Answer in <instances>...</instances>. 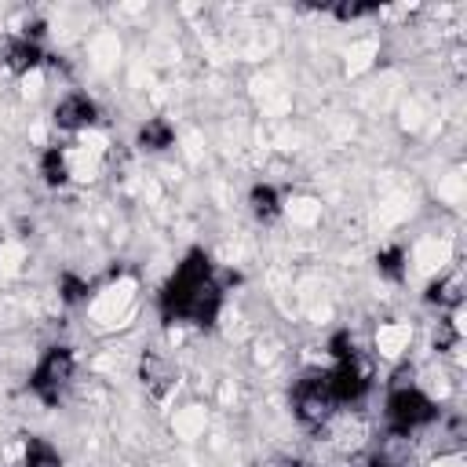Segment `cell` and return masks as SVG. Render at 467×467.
Instances as JSON below:
<instances>
[{"label":"cell","mask_w":467,"mask_h":467,"mask_svg":"<svg viewBox=\"0 0 467 467\" xmlns=\"http://www.w3.org/2000/svg\"><path fill=\"white\" fill-rule=\"evenodd\" d=\"M139 379L153 398H164L175 387V365L161 354V350H146L139 361Z\"/></svg>","instance_id":"52a82bcc"},{"label":"cell","mask_w":467,"mask_h":467,"mask_svg":"<svg viewBox=\"0 0 467 467\" xmlns=\"http://www.w3.org/2000/svg\"><path fill=\"white\" fill-rule=\"evenodd\" d=\"M223 299H226V288L219 285L212 255L204 248H190L175 266V274L157 292V310L164 325L190 321L197 328H212L219 321Z\"/></svg>","instance_id":"6da1fadb"},{"label":"cell","mask_w":467,"mask_h":467,"mask_svg":"<svg viewBox=\"0 0 467 467\" xmlns=\"http://www.w3.org/2000/svg\"><path fill=\"white\" fill-rule=\"evenodd\" d=\"M325 372H328V390H332L336 405H358L372 387V372L365 368L358 350L347 358H336L332 368H325Z\"/></svg>","instance_id":"5b68a950"},{"label":"cell","mask_w":467,"mask_h":467,"mask_svg":"<svg viewBox=\"0 0 467 467\" xmlns=\"http://www.w3.org/2000/svg\"><path fill=\"white\" fill-rule=\"evenodd\" d=\"M372 11H376V4H336V7H332V15H336L339 22L365 18V15H372Z\"/></svg>","instance_id":"2e32d148"},{"label":"cell","mask_w":467,"mask_h":467,"mask_svg":"<svg viewBox=\"0 0 467 467\" xmlns=\"http://www.w3.org/2000/svg\"><path fill=\"white\" fill-rule=\"evenodd\" d=\"M383 416H387V431H390V434L409 438V434H416V431H423V427H431V423L438 420V405H434L420 387L398 383V387H390V394H387Z\"/></svg>","instance_id":"7a4b0ae2"},{"label":"cell","mask_w":467,"mask_h":467,"mask_svg":"<svg viewBox=\"0 0 467 467\" xmlns=\"http://www.w3.org/2000/svg\"><path fill=\"white\" fill-rule=\"evenodd\" d=\"M40 179L47 186H66L69 179V161H66V150L62 146H47L40 153Z\"/></svg>","instance_id":"7c38bea8"},{"label":"cell","mask_w":467,"mask_h":467,"mask_svg":"<svg viewBox=\"0 0 467 467\" xmlns=\"http://www.w3.org/2000/svg\"><path fill=\"white\" fill-rule=\"evenodd\" d=\"M58 296H62V303L77 306V303H84V299L91 296V285H88L80 274L66 270V274H58Z\"/></svg>","instance_id":"9a60e30c"},{"label":"cell","mask_w":467,"mask_h":467,"mask_svg":"<svg viewBox=\"0 0 467 467\" xmlns=\"http://www.w3.org/2000/svg\"><path fill=\"white\" fill-rule=\"evenodd\" d=\"M405 259H409V252L401 248V244H387V248H379L376 252V270H379V277H387V281H405Z\"/></svg>","instance_id":"5bb4252c"},{"label":"cell","mask_w":467,"mask_h":467,"mask_svg":"<svg viewBox=\"0 0 467 467\" xmlns=\"http://www.w3.org/2000/svg\"><path fill=\"white\" fill-rule=\"evenodd\" d=\"M44 62H47L44 47H40L36 40H26V36H15V40L7 44V51H4V66H7L11 73H29V69H40Z\"/></svg>","instance_id":"9c48e42d"},{"label":"cell","mask_w":467,"mask_h":467,"mask_svg":"<svg viewBox=\"0 0 467 467\" xmlns=\"http://www.w3.org/2000/svg\"><path fill=\"white\" fill-rule=\"evenodd\" d=\"M55 128L62 131H80V128H91L99 120V102L88 95V91H69L55 102Z\"/></svg>","instance_id":"8992f818"},{"label":"cell","mask_w":467,"mask_h":467,"mask_svg":"<svg viewBox=\"0 0 467 467\" xmlns=\"http://www.w3.org/2000/svg\"><path fill=\"white\" fill-rule=\"evenodd\" d=\"M22 467H62V456L47 438L29 434L26 438V452H22Z\"/></svg>","instance_id":"4fadbf2b"},{"label":"cell","mask_w":467,"mask_h":467,"mask_svg":"<svg viewBox=\"0 0 467 467\" xmlns=\"http://www.w3.org/2000/svg\"><path fill=\"white\" fill-rule=\"evenodd\" d=\"M277 467H306V463H299V460H285V463H277Z\"/></svg>","instance_id":"e0dca14e"},{"label":"cell","mask_w":467,"mask_h":467,"mask_svg":"<svg viewBox=\"0 0 467 467\" xmlns=\"http://www.w3.org/2000/svg\"><path fill=\"white\" fill-rule=\"evenodd\" d=\"M73 368H77L73 347L55 343V347H47V350L40 354L36 368L29 372V390H33L44 405H58L62 394H66V387H69V379H73Z\"/></svg>","instance_id":"277c9868"},{"label":"cell","mask_w":467,"mask_h":467,"mask_svg":"<svg viewBox=\"0 0 467 467\" xmlns=\"http://www.w3.org/2000/svg\"><path fill=\"white\" fill-rule=\"evenodd\" d=\"M423 299H427L431 306H438V310H460V303H463V274H460V270L438 274V277L427 285Z\"/></svg>","instance_id":"ba28073f"},{"label":"cell","mask_w":467,"mask_h":467,"mask_svg":"<svg viewBox=\"0 0 467 467\" xmlns=\"http://www.w3.org/2000/svg\"><path fill=\"white\" fill-rule=\"evenodd\" d=\"M135 142H139V150H150V153H164V150L175 142V128H171L164 117H150V120L139 128Z\"/></svg>","instance_id":"30bf717a"},{"label":"cell","mask_w":467,"mask_h":467,"mask_svg":"<svg viewBox=\"0 0 467 467\" xmlns=\"http://www.w3.org/2000/svg\"><path fill=\"white\" fill-rule=\"evenodd\" d=\"M336 401L328 390V372L310 368L292 383V412L306 431H321L332 416H336Z\"/></svg>","instance_id":"3957f363"},{"label":"cell","mask_w":467,"mask_h":467,"mask_svg":"<svg viewBox=\"0 0 467 467\" xmlns=\"http://www.w3.org/2000/svg\"><path fill=\"white\" fill-rule=\"evenodd\" d=\"M248 208H252V215H255L259 223H274V219L281 215V193H277V186L255 182V186L248 190Z\"/></svg>","instance_id":"8fae6325"}]
</instances>
